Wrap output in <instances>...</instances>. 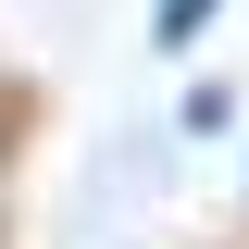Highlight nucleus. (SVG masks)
Masks as SVG:
<instances>
[{
  "label": "nucleus",
  "mask_w": 249,
  "mask_h": 249,
  "mask_svg": "<svg viewBox=\"0 0 249 249\" xmlns=\"http://www.w3.org/2000/svg\"><path fill=\"white\" fill-rule=\"evenodd\" d=\"M237 124V88H187V137H224Z\"/></svg>",
  "instance_id": "f03ea898"
},
{
  "label": "nucleus",
  "mask_w": 249,
  "mask_h": 249,
  "mask_svg": "<svg viewBox=\"0 0 249 249\" xmlns=\"http://www.w3.org/2000/svg\"><path fill=\"white\" fill-rule=\"evenodd\" d=\"M212 13H224V0H150V50H199Z\"/></svg>",
  "instance_id": "f257e3e1"
}]
</instances>
